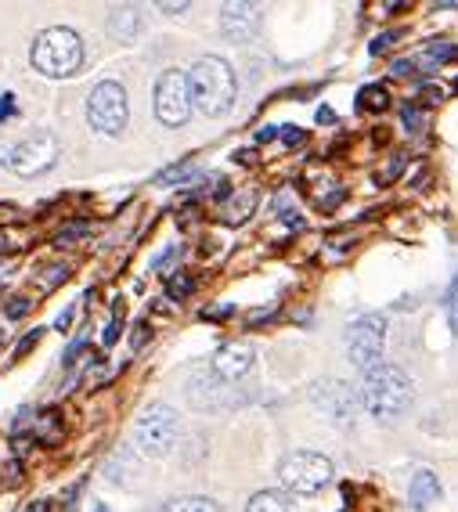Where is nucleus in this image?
<instances>
[{"label": "nucleus", "instance_id": "obj_14", "mask_svg": "<svg viewBox=\"0 0 458 512\" xmlns=\"http://www.w3.org/2000/svg\"><path fill=\"white\" fill-rule=\"evenodd\" d=\"M386 109H390V94L379 83H372V87H365L358 94V112H386Z\"/></svg>", "mask_w": 458, "mask_h": 512}, {"label": "nucleus", "instance_id": "obj_8", "mask_svg": "<svg viewBox=\"0 0 458 512\" xmlns=\"http://www.w3.org/2000/svg\"><path fill=\"white\" fill-rule=\"evenodd\" d=\"M386 347V318L383 314H365V318L350 321L347 329V357L358 368H376Z\"/></svg>", "mask_w": 458, "mask_h": 512}, {"label": "nucleus", "instance_id": "obj_7", "mask_svg": "<svg viewBox=\"0 0 458 512\" xmlns=\"http://www.w3.org/2000/svg\"><path fill=\"white\" fill-rule=\"evenodd\" d=\"M192 116V87L184 69H166L156 80V119L163 127H184Z\"/></svg>", "mask_w": 458, "mask_h": 512}, {"label": "nucleus", "instance_id": "obj_19", "mask_svg": "<svg viewBox=\"0 0 458 512\" xmlns=\"http://www.w3.org/2000/svg\"><path fill=\"white\" fill-rule=\"evenodd\" d=\"M166 293L174 296V300H184V296L192 293V275H184V271L170 275V282H166Z\"/></svg>", "mask_w": 458, "mask_h": 512}, {"label": "nucleus", "instance_id": "obj_6", "mask_svg": "<svg viewBox=\"0 0 458 512\" xmlns=\"http://www.w3.org/2000/svg\"><path fill=\"white\" fill-rule=\"evenodd\" d=\"M127 91H123L116 80H101L91 91V101H87V119L91 127L105 138H120L123 127H127Z\"/></svg>", "mask_w": 458, "mask_h": 512}, {"label": "nucleus", "instance_id": "obj_33", "mask_svg": "<svg viewBox=\"0 0 458 512\" xmlns=\"http://www.w3.org/2000/svg\"><path fill=\"white\" fill-rule=\"evenodd\" d=\"M159 11H166V15H181V11H188V4H159Z\"/></svg>", "mask_w": 458, "mask_h": 512}, {"label": "nucleus", "instance_id": "obj_22", "mask_svg": "<svg viewBox=\"0 0 458 512\" xmlns=\"http://www.w3.org/2000/svg\"><path fill=\"white\" fill-rule=\"evenodd\" d=\"M29 307H33V303H29L26 296H15V300L8 303V318H22V314H29Z\"/></svg>", "mask_w": 458, "mask_h": 512}, {"label": "nucleus", "instance_id": "obj_4", "mask_svg": "<svg viewBox=\"0 0 458 512\" xmlns=\"http://www.w3.org/2000/svg\"><path fill=\"white\" fill-rule=\"evenodd\" d=\"M332 462L318 451H293V455L282 458L278 466V480H282L285 491L300 494V498H311V494H321L332 484Z\"/></svg>", "mask_w": 458, "mask_h": 512}, {"label": "nucleus", "instance_id": "obj_34", "mask_svg": "<svg viewBox=\"0 0 458 512\" xmlns=\"http://www.w3.org/2000/svg\"><path fill=\"white\" fill-rule=\"evenodd\" d=\"M318 123H332V109H321L318 112Z\"/></svg>", "mask_w": 458, "mask_h": 512}, {"label": "nucleus", "instance_id": "obj_5", "mask_svg": "<svg viewBox=\"0 0 458 512\" xmlns=\"http://www.w3.org/2000/svg\"><path fill=\"white\" fill-rule=\"evenodd\" d=\"M177 433H181V419L166 404H148L145 412L138 415V422H134V444L148 458L170 455L177 444Z\"/></svg>", "mask_w": 458, "mask_h": 512}, {"label": "nucleus", "instance_id": "obj_15", "mask_svg": "<svg viewBox=\"0 0 458 512\" xmlns=\"http://www.w3.org/2000/svg\"><path fill=\"white\" fill-rule=\"evenodd\" d=\"M455 55H458V51H455V44H451V40H433V44L419 55V62L426 65V69H433V65H440V62H451Z\"/></svg>", "mask_w": 458, "mask_h": 512}, {"label": "nucleus", "instance_id": "obj_23", "mask_svg": "<svg viewBox=\"0 0 458 512\" xmlns=\"http://www.w3.org/2000/svg\"><path fill=\"white\" fill-rule=\"evenodd\" d=\"M120 307H116V314H112V321H109V329H105V347H112L116 343V336H120Z\"/></svg>", "mask_w": 458, "mask_h": 512}, {"label": "nucleus", "instance_id": "obj_11", "mask_svg": "<svg viewBox=\"0 0 458 512\" xmlns=\"http://www.w3.org/2000/svg\"><path fill=\"white\" fill-rule=\"evenodd\" d=\"M257 22H260V11L253 8V4H228L224 15H220V29H224L235 44L249 40V33L257 29Z\"/></svg>", "mask_w": 458, "mask_h": 512}, {"label": "nucleus", "instance_id": "obj_1", "mask_svg": "<svg viewBox=\"0 0 458 512\" xmlns=\"http://www.w3.org/2000/svg\"><path fill=\"white\" fill-rule=\"evenodd\" d=\"M358 401L365 404V412L379 422L401 419L415 401L412 379L401 372L397 365H376L368 368L365 379L358 386Z\"/></svg>", "mask_w": 458, "mask_h": 512}, {"label": "nucleus", "instance_id": "obj_27", "mask_svg": "<svg viewBox=\"0 0 458 512\" xmlns=\"http://www.w3.org/2000/svg\"><path fill=\"white\" fill-rule=\"evenodd\" d=\"M15 116V94H0V119Z\"/></svg>", "mask_w": 458, "mask_h": 512}, {"label": "nucleus", "instance_id": "obj_24", "mask_svg": "<svg viewBox=\"0 0 458 512\" xmlns=\"http://www.w3.org/2000/svg\"><path fill=\"white\" fill-rule=\"evenodd\" d=\"M390 44H397V33H383V37H376L368 51H372V55H383V51H386Z\"/></svg>", "mask_w": 458, "mask_h": 512}, {"label": "nucleus", "instance_id": "obj_35", "mask_svg": "<svg viewBox=\"0 0 458 512\" xmlns=\"http://www.w3.org/2000/svg\"><path fill=\"white\" fill-rule=\"evenodd\" d=\"M94 512H112V509H105V505H98V509H94Z\"/></svg>", "mask_w": 458, "mask_h": 512}, {"label": "nucleus", "instance_id": "obj_32", "mask_svg": "<svg viewBox=\"0 0 458 512\" xmlns=\"http://www.w3.org/2000/svg\"><path fill=\"white\" fill-rule=\"evenodd\" d=\"M440 94H444V91H440V87H422L419 98H422V101H430V105H433V101H440Z\"/></svg>", "mask_w": 458, "mask_h": 512}, {"label": "nucleus", "instance_id": "obj_31", "mask_svg": "<svg viewBox=\"0 0 458 512\" xmlns=\"http://www.w3.org/2000/svg\"><path fill=\"white\" fill-rule=\"evenodd\" d=\"M37 339H40V329H33V332H29V336H26V339H22V343H19V357L26 354V350L33 347V343H37Z\"/></svg>", "mask_w": 458, "mask_h": 512}, {"label": "nucleus", "instance_id": "obj_29", "mask_svg": "<svg viewBox=\"0 0 458 512\" xmlns=\"http://www.w3.org/2000/svg\"><path fill=\"white\" fill-rule=\"evenodd\" d=\"M80 235H87V228H83V224H73V228L58 231V242H69V238H80Z\"/></svg>", "mask_w": 458, "mask_h": 512}, {"label": "nucleus", "instance_id": "obj_2", "mask_svg": "<svg viewBox=\"0 0 458 512\" xmlns=\"http://www.w3.org/2000/svg\"><path fill=\"white\" fill-rule=\"evenodd\" d=\"M29 58H33V69H37V73L51 76V80H65V76L80 73L83 40L76 37L73 29L51 26V29H44L37 40H33V51H29Z\"/></svg>", "mask_w": 458, "mask_h": 512}, {"label": "nucleus", "instance_id": "obj_36", "mask_svg": "<svg viewBox=\"0 0 458 512\" xmlns=\"http://www.w3.org/2000/svg\"><path fill=\"white\" fill-rule=\"evenodd\" d=\"M0 343H4V332H0Z\"/></svg>", "mask_w": 458, "mask_h": 512}, {"label": "nucleus", "instance_id": "obj_37", "mask_svg": "<svg viewBox=\"0 0 458 512\" xmlns=\"http://www.w3.org/2000/svg\"><path fill=\"white\" fill-rule=\"evenodd\" d=\"M455 91H458V80H455Z\"/></svg>", "mask_w": 458, "mask_h": 512}, {"label": "nucleus", "instance_id": "obj_26", "mask_svg": "<svg viewBox=\"0 0 458 512\" xmlns=\"http://www.w3.org/2000/svg\"><path fill=\"white\" fill-rule=\"evenodd\" d=\"M282 141H285L289 148H296V145L303 141V130H300V127H285V130H282Z\"/></svg>", "mask_w": 458, "mask_h": 512}, {"label": "nucleus", "instance_id": "obj_25", "mask_svg": "<svg viewBox=\"0 0 458 512\" xmlns=\"http://www.w3.org/2000/svg\"><path fill=\"white\" fill-rule=\"evenodd\" d=\"M448 321H451V332L458 336V289L451 293V300H448Z\"/></svg>", "mask_w": 458, "mask_h": 512}, {"label": "nucleus", "instance_id": "obj_10", "mask_svg": "<svg viewBox=\"0 0 458 512\" xmlns=\"http://www.w3.org/2000/svg\"><path fill=\"white\" fill-rule=\"evenodd\" d=\"M253 365H257V350L249 347V343H228V347H220L217 357H213V375L235 383V379H246L253 372Z\"/></svg>", "mask_w": 458, "mask_h": 512}, {"label": "nucleus", "instance_id": "obj_30", "mask_svg": "<svg viewBox=\"0 0 458 512\" xmlns=\"http://www.w3.org/2000/svg\"><path fill=\"white\" fill-rule=\"evenodd\" d=\"M390 73L397 76V80H404V76H412V62H394V69Z\"/></svg>", "mask_w": 458, "mask_h": 512}, {"label": "nucleus", "instance_id": "obj_18", "mask_svg": "<svg viewBox=\"0 0 458 512\" xmlns=\"http://www.w3.org/2000/svg\"><path fill=\"white\" fill-rule=\"evenodd\" d=\"M138 26H141V19H138V11L134 8H120L116 15H112V29H116L120 37H134Z\"/></svg>", "mask_w": 458, "mask_h": 512}, {"label": "nucleus", "instance_id": "obj_17", "mask_svg": "<svg viewBox=\"0 0 458 512\" xmlns=\"http://www.w3.org/2000/svg\"><path fill=\"white\" fill-rule=\"evenodd\" d=\"M253 206H257V195L253 192H239L235 195V199L228 202V224H242V220L249 217V213H253Z\"/></svg>", "mask_w": 458, "mask_h": 512}, {"label": "nucleus", "instance_id": "obj_28", "mask_svg": "<svg viewBox=\"0 0 458 512\" xmlns=\"http://www.w3.org/2000/svg\"><path fill=\"white\" fill-rule=\"evenodd\" d=\"M401 166H404V159L397 156L394 163H390V166H386V170H383V174H379V184H383V181H390V177H397V174H401Z\"/></svg>", "mask_w": 458, "mask_h": 512}, {"label": "nucleus", "instance_id": "obj_21", "mask_svg": "<svg viewBox=\"0 0 458 512\" xmlns=\"http://www.w3.org/2000/svg\"><path fill=\"white\" fill-rule=\"evenodd\" d=\"M401 119H404V127H408V130H419L422 127V116H419V109H415V105H404Z\"/></svg>", "mask_w": 458, "mask_h": 512}, {"label": "nucleus", "instance_id": "obj_12", "mask_svg": "<svg viewBox=\"0 0 458 512\" xmlns=\"http://www.w3.org/2000/svg\"><path fill=\"white\" fill-rule=\"evenodd\" d=\"M440 498V480L437 473H430V469H419L412 480V487H408V502H412L415 512L430 509L433 502Z\"/></svg>", "mask_w": 458, "mask_h": 512}, {"label": "nucleus", "instance_id": "obj_16", "mask_svg": "<svg viewBox=\"0 0 458 512\" xmlns=\"http://www.w3.org/2000/svg\"><path fill=\"white\" fill-rule=\"evenodd\" d=\"M163 512H220V509H217V502H210V498L192 494V498H174V502H166Z\"/></svg>", "mask_w": 458, "mask_h": 512}, {"label": "nucleus", "instance_id": "obj_3", "mask_svg": "<svg viewBox=\"0 0 458 512\" xmlns=\"http://www.w3.org/2000/svg\"><path fill=\"white\" fill-rule=\"evenodd\" d=\"M192 105H199L206 116H224L235 105V73L220 58H199L188 73Z\"/></svg>", "mask_w": 458, "mask_h": 512}, {"label": "nucleus", "instance_id": "obj_13", "mask_svg": "<svg viewBox=\"0 0 458 512\" xmlns=\"http://www.w3.org/2000/svg\"><path fill=\"white\" fill-rule=\"evenodd\" d=\"M246 512H293V502L278 491H257L249 498Z\"/></svg>", "mask_w": 458, "mask_h": 512}, {"label": "nucleus", "instance_id": "obj_20", "mask_svg": "<svg viewBox=\"0 0 458 512\" xmlns=\"http://www.w3.org/2000/svg\"><path fill=\"white\" fill-rule=\"evenodd\" d=\"M192 174V163H181V166H170V170H163L159 174V184H170V181H181V177Z\"/></svg>", "mask_w": 458, "mask_h": 512}, {"label": "nucleus", "instance_id": "obj_9", "mask_svg": "<svg viewBox=\"0 0 458 512\" xmlns=\"http://www.w3.org/2000/svg\"><path fill=\"white\" fill-rule=\"evenodd\" d=\"M4 163H8L11 174H19V177L47 174V170L58 163V138L55 134H33V138H26L22 145L11 148Z\"/></svg>", "mask_w": 458, "mask_h": 512}]
</instances>
